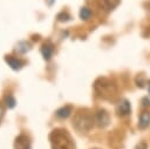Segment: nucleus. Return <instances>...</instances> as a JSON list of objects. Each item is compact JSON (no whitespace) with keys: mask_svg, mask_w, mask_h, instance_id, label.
<instances>
[{"mask_svg":"<svg viewBox=\"0 0 150 149\" xmlns=\"http://www.w3.org/2000/svg\"><path fill=\"white\" fill-rule=\"evenodd\" d=\"M49 140L53 149H75L70 135L63 129H54L49 135Z\"/></svg>","mask_w":150,"mask_h":149,"instance_id":"f257e3e1","label":"nucleus"},{"mask_svg":"<svg viewBox=\"0 0 150 149\" xmlns=\"http://www.w3.org/2000/svg\"><path fill=\"white\" fill-rule=\"evenodd\" d=\"M94 126V118L93 116L87 113L86 110H79L74 118H73V127L80 131V133H84V131H88L93 128Z\"/></svg>","mask_w":150,"mask_h":149,"instance_id":"f03ea898","label":"nucleus"},{"mask_svg":"<svg viewBox=\"0 0 150 149\" xmlns=\"http://www.w3.org/2000/svg\"><path fill=\"white\" fill-rule=\"evenodd\" d=\"M94 88H95L96 93L98 94V96L102 97V99H105V100H111L116 95V87H115V84H112L105 77H100L95 82Z\"/></svg>","mask_w":150,"mask_h":149,"instance_id":"7ed1b4c3","label":"nucleus"},{"mask_svg":"<svg viewBox=\"0 0 150 149\" xmlns=\"http://www.w3.org/2000/svg\"><path fill=\"white\" fill-rule=\"evenodd\" d=\"M14 149H32L30 141L27 135L20 134L14 141Z\"/></svg>","mask_w":150,"mask_h":149,"instance_id":"20e7f679","label":"nucleus"},{"mask_svg":"<svg viewBox=\"0 0 150 149\" xmlns=\"http://www.w3.org/2000/svg\"><path fill=\"white\" fill-rule=\"evenodd\" d=\"M95 122H96L97 126L101 127V128L107 127V126L109 124V122H110V117H109L108 111H105L104 109L98 110V111L95 114Z\"/></svg>","mask_w":150,"mask_h":149,"instance_id":"39448f33","label":"nucleus"},{"mask_svg":"<svg viewBox=\"0 0 150 149\" xmlns=\"http://www.w3.org/2000/svg\"><path fill=\"white\" fill-rule=\"evenodd\" d=\"M130 110H131V107H130V103L128 100L123 99L118 102L117 107H116V111L120 116H127L130 114Z\"/></svg>","mask_w":150,"mask_h":149,"instance_id":"423d86ee","label":"nucleus"},{"mask_svg":"<svg viewBox=\"0 0 150 149\" xmlns=\"http://www.w3.org/2000/svg\"><path fill=\"white\" fill-rule=\"evenodd\" d=\"M5 61H6L7 65H8L12 69H14V70L21 69V68L23 67V65H25L23 61H21L20 59H16V57H14V56H11V55H6V56H5Z\"/></svg>","mask_w":150,"mask_h":149,"instance_id":"0eeeda50","label":"nucleus"},{"mask_svg":"<svg viewBox=\"0 0 150 149\" xmlns=\"http://www.w3.org/2000/svg\"><path fill=\"white\" fill-rule=\"evenodd\" d=\"M97 2L100 5V7H102L103 9L111 11V9H114L118 5L120 0H97Z\"/></svg>","mask_w":150,"mask_h":149,"instance_id":"6e6552de","label":"nucleus"},{"mask_svg":"<svg viewBox=\"0 0 150 149\" xmlns=\"http://www.w3.org/2000/svg\"><path fill=\"white\" fill-rule=\"evenodd\" d=\"M30 48H32V47H30L29 42H27V41H19V42L15 45L14 50L18 52V53H20V54H25V53L29 52Z\"/></svg>","mask_w":150,"mask_h":149,"instance_id":"1a4fd4ad","label":"nucleus"},{"mask_svg":"<svg viewBox=\"0 0 150 149\" xmlns=\"http://www.w3.org/2000/svg\"><path fill=\"white\" fill-rule=\"evenodd\" d=\"M149 124H150V113H149V111H143V113L139 115L138 127H139L141 129H145Z\"/></svg>","mask_w":150,"mask_h":149,"instance_id":"9d476101","label":"nucleus"},{"mask_svg":"<svg viewBox=\"0 0 150 149\" xmlns=\"http://www.w3.org/2000/svg\"><path fill=\"white\" fill-rule=\"evenodd\" d=\"M53 52H54V49H53V46L50 43H43L42 45V47H41V54H42V56H43L45 60H49L52 57V55H53Z\"/></svg>","mask_w":150,"mask_h":149,"instance_id":"9b49d317","label":"nucleus"},{"mask_svg":"<svg viewBox=\"0 0 150 149\" xmlns=\"http://www.w3.org/2000/svg\"><path fill=\"white\" fill-rule=\"evenodd\" d=\"M71 114V107L70 106H64L61 107L60 109L56 110V116L60 118H67Z\"/></svg>","mask_w":150,"mask_h":149,"instance_id":"f8f14e48","label":"nucleus"},{"mask_svg":"<svg viewBox=\"0 0 150 149\" xmlns=\"http://www.w3.org/2000/svg\"><path fill=\"white\" fill-rule=\"evenodd\" d=\"M4 102H5V106H6L7 108H9V109L14 108L15 104H16V101H15V99H14L12 95H6L5 99H4Z\"/></svg>","mask_w":150,"mask_h":149,"instance_id":"ddd939ff","label":"nucleus"},{"mask_svg":"<svg viewBox=\"0 0 150 149\" xmlns=\"http://www.w3.org/2000/svg\"><path fill=\"white\" fill-rule=\"evenodd\" d=\"M90 16H91V11H90V8H88V7H82V8L80 9V18H81L82 20H89Z\"/></svg>","mask_w":150,"mask_h":149,"instance_id":"4468645a","label":"nucleus"},{"mask_svg":"<svg viewBox=\"0 0 150 149\" xmlns=\"http://www.w3.org/2000/svg\"><path fill=\"white\" fill-rule=\"evenodd\" d=\"M56 19H57V21H60V22H64V21H69V20L71 19V16H70V14L67 13V12H61V13H59V14L56 15Z\"/></svg>","mask_w":150,"mask_h":149,"instance_id":"2eb2a0df","label":"nucleus"},{"mask_svg":"<svg viewBox=\"0 0 150 149\" xmlns=\"http://www.w3.org/2000/svg\"><path fill=\"white\" fill-rule=\"evenodd\" d=\"M142 102H143V107H149L150 106V100H148V97H143L142 99Z\"/></svg>","mask_w":150,"mask_h":149,"instance_id":"dca6fc26","label":"nucleus"},{"mask_svg":"<svg viewBox=\"0 0 150 149\" xmlns=\"http://www.w3.org/2000/svg\"><path fill=\"white\" fill-rule=\"evenodd\" d=\"M4 114H5V108H4V106L0 103V122H1V120H2V117H4Z\"/></svg>","mask_w":150,"mask_h":149,"instance_id":"f3484780","label":"nucleus"},{"mask_svg":"<svg viewBox=\"0 0 150 149\" xmlns=\"http://www.w3.org/2000/svg\"><path fill=\"white\" fill-rule=\"evenodd\" d=\"M54 2H55V0H46V4L50 7V6H53L54 5Z\"/></svg>","mask_w":150,"mask_h":149,"instance_id":"a211bd4d","label":"nucleus"},{"mask_svg":"<svg viewBox=\"0 0 150 149\" xmlns=\"http://www.w3.org/2000/svg\"><path fill=\"white\" fill-rule=\"evenodd\" d=\"M149 93H150V86H149Z\"/></svg>","mask_w":150,"mask_h":149,"instance_id":"6ab92c4d","label":"nucleus"}]
</instances>
